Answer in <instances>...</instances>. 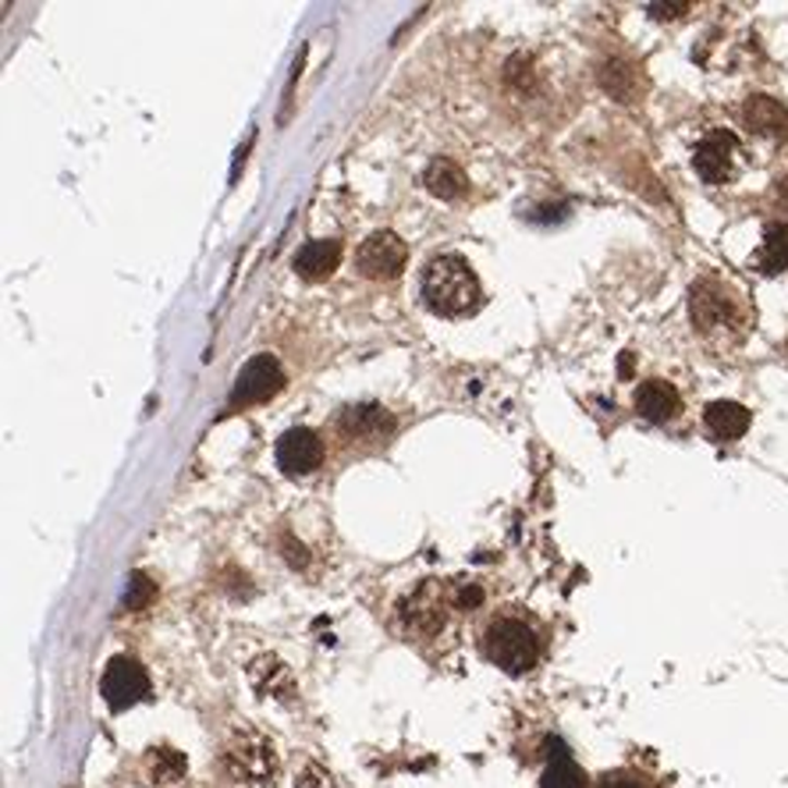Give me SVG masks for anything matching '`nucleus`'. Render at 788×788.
I'll return each mask as SVG.
<instances>
[{
	"label": "nucleus",
	"mask_w": 788,
	"mask_h": 788,
	"mask_svg": "<svg viewBox=\"0 0 788 788\" xmlns=\"http://www.w3.org/2000/svg\"><path fill=\"white\" fill-rule=\"evenodd\" d=\"M342 242L337 238H312L306 242L303 249L295 253V270H298V278H306V281H323V278H331L337 263H342Z\"/></svg>",
	"instance_id": "10"
},
{
	"label": "nucleus",
	"mask_w": 788,
	"mask_h": 788,
	"mask_svg": "<svg viewBox=\"0 0 788 788\" xmlns=\"http://www.w3.org/2000/svg\"><path fill=\"white\" fill-rule=\"evenodd\" d=\"M455 604H458V607H480V604H483V590H480V587H458Z\"/></svg>",
	"instance_id": "22"
},
{
	"label": "nucleus",
	"mask_w": 788,
	"mask_h": 788,
	"mask_svg": "<svg viewBox=\"0 0 788 788\" xmlns=\"http://www.w3.org/2000/svg\"><path fill=\"white\" fill-rule=\"evenodd\" d=\"M774 202H778L781 213H788V174H785L778 185H774Z\"/></svg>",
	"instance_id": "24"
},
{
	"label": "nucleus",
	"mask_w": 788,
	"mask_h": 788,
	"mask_svg": "<svg viewBox=\"0 0 788 788\" xmlns=\"http://www.w3.org/2000/svg\"><path fill=\"white\" fill-rule=\"evenodd\" d=\"M423 182H427V188L438 199H461V196H466V188H469L466 171H461L455 160H447V157L433 160V164L427 168V174H423Z\"/></svg>",
	"instance_id": "15"
},
{
	"label": "nucleus",
	"mask_w": 788,
	"mask_h": 788,
	"mask_svg": "<svg viewBox=\"0 0 788 788\" xmlns=\"http://www.w3.org/2000/svg\"><path fill=\"white\" fill-rule=\"evenodd\" d=\"M540 788H587L572 753H568L565 742H558V739H551V760H547V767H543Z\"/></svg>",
	"instance_id": "16"
},
{
	"label": "nucleus",
	"mask_w": 788,
	"mask_h": 788,
	"mask_svg": "<svg viewBox=\"0 0 788 788\" xmlns=\"http://www.w3.org/2000/svg\"><path fill=\"white\" fill-rule=\"evenodd\" d=\"M423 298L438 317H466L480 306V278L461 256L447 253L423 270Z\"/></svg>",
	"instance_id": "1"
},
{
	"label": "nucleus",
	"mask_w": 788,
	"mask_h": 788,
	"mask_svg": "<svg viewBox=\"0 0 788 788\" xmlns=\"http://www.w3.org/2000/svg\"><path fill=\"white\" fill-rule=\"evenodd\" d=\"M146 767H149V778H153L157 785H171V781L185 778L188 760L178 750H171V746H160V750H149Z\"/></svg>",
	"instance_id": "19"
},
{
	"label": "nucleus",
	"mask_w": 788,
	"mask_h": 788,
	"mask_svg": "<svg viewBox=\"0 0 788 788\" xmlns=\"http://www.w3.org/2000/svg\"><path fill=\"white\" fill-rule=\"evenodd\" d=\"M756 270L760 274H781L788 270V224L774 221L764 227V242L756 253Z\"/></svg>",
	"instance_id": "17"
},
{
	"label": "nucleus",
	"mask_w": 788,
	"mask_h": 788,
	"mask_svg": "<svg viewBox=\"0 0 788 788\" xmlns=\"http://www.w3.org/2000/svg\"><path fill=\"white\" fill-rule=\"evenodd\" d=\"M736 157H739V139L728 128L706 132L692 149V168L706 185H725L736 174Z\"/></svg>",
	"instance_id": "6"
},
{
	"label": "nucleus",
	"mask_w": 788,
	"mask_h": 788,
	"mask_svg": "<svg viewBox=\"0 0 788 788\" xmlns=\"http://www.w3.org/2000/svg\"><path fill=\"white\" fill-rule=\"evenodd\" d=\"M742 121L756 135H767V139H785L788 135V111H785V103L774 100V97H750L746 100Z\"/></svg>",
	"instance_id": "13"
},
{
	"label": "nucleus",
	"mask_w": 788,
	"mask_h": 788,
	"mask_svg": "<svg viewBox=\"0 0 788 788\" xmlns=\"http://www.w3.org/2000/svg\"><path fill=\"white\" fill-rule=\"evenodd\" d=\"M703 423H706V430H711L714 441L731 444V441H739L746 430H750L753 416L739 402H711L703 409Z\"/></svg>",
	"instance_id": "11"
},
{
	"label": "nucleus",
	"mask_w": 788,
	"mask_h": 788,
	"mask_svg": "<svg viewBox=\"0 0 788 788\" xmlns=\"http://www.w3.org/2000/svg\"><path fill=\"white\" fill-rule=\"evenodd\" d=\"M153 582H149L143 572H132V579H128V593H125V607L128 611H139V607H146L149 601H153Z\"/></svg>",
	"instance_id": "20"
},
{
	"label": "nucleus",
	"mask_w": 788,
	"mask_h": 788,
	"mask_svg": "<svg viewBox=\"0 0 788 788\" xmlns=\"http://www.w3.org/2000/svg\"><path fill=\"white\" fill-rule=\"evenodd\" d=\"M224 764L231 771V778L256 785V788L274 785V778H278L274 746H270L263 736H256V731H238V736L231 739L227 753H224Z\"/></svg>",
	"instance_id": "3"
},
{
	"label": "nucleus",
	"mask_w": 788,
	"mask_h": 788,
	"mask_svg": "<svg viewBox=\"0 0 788 788\" xmlns=\"http://www.w3.org/2000/svg\"><path fill=\"white\" fill-rule=\"evenodd\" d=\"M249 678L253 686L263 692V697H274V700H292L295 692V682H292V672L284 668L278 657H256L253 668H249Z\"/></svg>",
	"instance_id": "14"
},
{
	"label": "nucleus",
	"mask_w": 788,
	"mask_h": 788,
	"mask_svg": "<svg viewBox=\"0 0 788 788\" xmlns=\"http://www.w3.org/2000/svg\"><path fill=\"white\" fill-rule=\"evenodd\" d=\"M284 387V370L274 356H256L238 373L235 387H231V405H260Z\"/></svg>",
	"instance_id": "8"
},
{
	"label": "nucleus",
	"mask_w": 788,
	"mask_h": 788,
	"mask_svg": "<svg viewBox=\"0 0 788 788\" xmlns=\"http://www.w3.org/2000/svg\"><path fill=\"white\" fill-rule=\"evenodd\" d=\"M636 409H640L643 419L650 423H668V419L678 416L682 409V398H678V391L668 384V380H647L636 391Z\"/></svg>",
	"instance_id": "12"
},
{
	"label": "nucleus",
	"mask_w": 788,
	"mask_h": 788,
	"mask_svg": "<svg viewBox=\"0 0 788 788\" xmlns=\"http://www.w3.org/2000/svg\"><path fill=\"white\" fill-rule=\"evenodd\" d=\"M487 657H491L501 672L508 675H526L540 661V640L519 618H497L487 629Z\"/></svg>",
	"instance_id": "2"
},
{
	"label": "nucleus",
	"mask_w": 788,
	"mask_h": 788,
	"mask_svg": "<svg viewBox=\"0 0 788 788\" xmlns=\"http://www.w3.org/2000/svg\"><path fill=\"white\" fill-rule=\"evenodd\" d=\"M686 4H650V15H657V19H675V15H682Z\"/></svg>",
	"instance_id": "23"
},
{
	"label": "nucleus",
	"mask_w": 788,
	"mask_h": 788,
	"mask_svg": "<svg viewBox=\"0 0 788 788\" xmlns=\"http://www.w3.org/2000/svg\"><path fill=\"white\" fill-rule=\"evenodd\" d=\"M689 317L697 323L700 334L731 331L739 323V298L731 295L722 281L703 278L692 284V292H689Z\"/></svg>",
	"instance_id": "4"
},
{
	"label": "nucleus",
	"mask_w": 788,
	"mask_h": 788,
	"mask_svg": "<svg viewBox=\"0 0 788 788\" xmlns=\"http://www.w3.org/2000/svg\"><path fill=\"white\" fill-rule=\"evenodd\" d=\"M323 461V441L317 430L309 427H292L288 433H281L278 441V466L288 477H309L317 472Z\"/></svg>",
	"instance_id": "9"
},
{
	"label": "nucleus",
	"mask_w": 788,
	"mask_h": 788,
	"mask_svg": "<svg viewBox=\"0 0 788 788\" xmlns=\"http://www.w3.org/2000/svg\"><path fill=\"white\" fill-rule=\"evenodd\" d=\"M405 260H409V249L394 231H373L356 253L359 274L370 281H394L405 270Z\"/></svg>",
	"instance_id": "5"
},
{
	"label": "nucleus",
	"mask_w": 788,
	"mask_h": 788,
	"mask_svg": "<svg viewBox=\"0 0 788 788\" xmlns=\"http://www.w3.org/2000/svg\"><path fill=\"white\" fill-rule=\"evenodd\" d=\"M100 692L111 711H128L139 700L149 697V675L139 661L132 657H114L107 664L103 672V682H100Z\"/></svg>",
	"instance_id": "7"
},
{
	"label": "nucleus",
	"mask_w": 788,
	"mask_h": 788,
	"mask_svg": "<svg viewBox=\"0 0 788 788\" xmlns=\"http://www.w3.org/2000/svg\"><path fill=\"white\" fill-rule=\"evenodd\" d=\"M298 788H334V781L320 764H306V771L298 774Z\"/></svg>",
	"instance_id": "21"
},
{
	"label": "nucleus",
	"mask_w": 788,
	"mask_h": 788,
	"mask_svg": "<svg viewBox=\"0 0 788 788\" xmlns=\"http://www.w3.org/2000/svg\"><path fill=\"white\" fill-rule=\"evenodd\" d=\"M601 788H643L636 778H625V774H615V778H604Z\"/></svg>",
	"instance_id": "25"
},
{
	"label": "nucleus",
	"mask_w": 788,
	"mask_h": 788,
	"mask_svg": "<svg viewBox=\"0 0 788 788\" xmlns=\"http://www.w3.org/2000/svg\"><path fill=\"white\" fill-rule=\"evenodd\" d=\"M391 427V416L387 409H380V405H352V409L342 413V430L348 438H377V433H384Z\"/></svg>",
	"instance_id": "18"
}]
</instances>
